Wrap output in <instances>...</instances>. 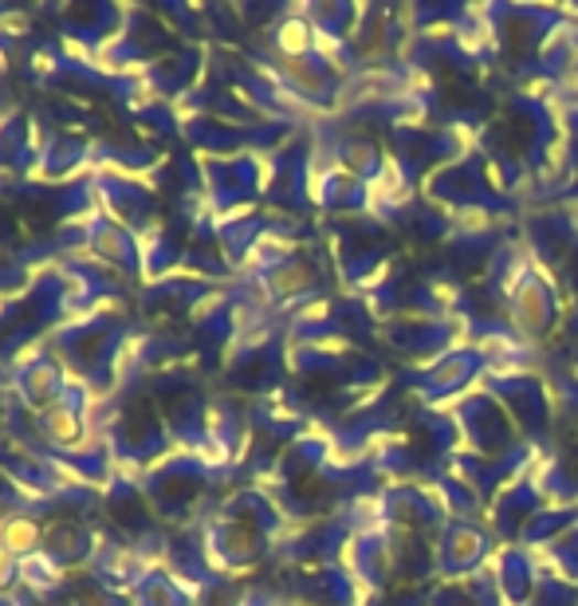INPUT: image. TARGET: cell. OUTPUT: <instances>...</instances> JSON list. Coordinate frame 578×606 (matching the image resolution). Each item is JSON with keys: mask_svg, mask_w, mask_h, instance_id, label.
Wrapping results in <instances>:
<instances>
[{"mask_svg": "<svg viewBox=\"0 0 578 606\" xmlns=\"http://www.w3.org/2000/svg\"><path fill=\"white\" fill-rule=\"evenodd\" d=\"M44 434H47V442L64 445V449H75V445H83V434H87V426H83V417L75 414V410L52 406L44 414Z\"/></svg>", "mask_w": 578, "mask_h": 606, "instance_id": "7a4b0ae2", "label": "cell"}, {"mask_svg": "<svg viewBox=\"0 0 578 606\" xmlns=\"http://www.w3.org/2000/svg\"><path fill=\"white\" fill-rule=\"evenodd\" d=\"M44 540L40 524L32 517H4L0 520V552H9L12 560H24L32 555Z\"/></svg>", "mask_w": 578, "mask_h": 606, "instance_id": "6da1fadb", "label": "cell"}, {"mask_svg": "<svg viewBox=\"0 0 578 606\" xmlns=\"http://www.w3.org/2000/svg\"><path fill=\"white\" fill-rule=\"evenodd\" d=\"M12 575H17V560L9 552H0V587H9Z\"/></svg>", "mask_w": 578, "mask_h": 606, "instance_id": "3957f363", "label": "cell"}]
</instances>
